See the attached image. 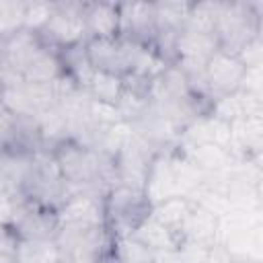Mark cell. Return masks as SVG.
<instances>
[{
    "label": "cell",
    "instance_id": "15",
    "mask_svg": "<svg viewBox=\"0 0 263 263\" xmlns=\"http://www.w3.org/2000/svg\"><path fill=\"white\" fill-rule=\"evenodd\" d=\"M41 39L35 31H29L25 27L12 31L6 35V41H4V49H6V62H8V68L10 72L21 78V72L23 68L27 66V62L33 58V53L41 47Z\"/></svg>",
    "mask_w": 263,
    "mask_h": 263
},
{
    "label": "cell",
    "instance_id": "9",
    "mask_svg": "<svg viewBox=\"0 0 263 263\" xmlns=\"http://www.w3.org/2000/svg\"><path fill=\"white\" fill-rule=\"evenodd\" d=\"M154 156L156 154L148 146H144L136 136L129 134V138L125 140L121 150L115 154V177H117V183L144 191V185H146V179H148V171H150V164H152Z\"/></svg>",
    "mask_w": 263,
    "mask_h": 263
},
{
    "label": "cell",
    "instance_id": "5",
    "mask_svg": "<svg viewBox=\"0 0 263 263\" xmlns=\"http://www.w3.org/2000/svg\"><path fill=\"white\" fill-rule=\"evenodd\" d=\"M37 35L43 45L55 51L84 43L88 39L84 25V2H53L49 18Z\"/></svg>",
    "mask_w": 263,
    "mask_h": 263
},
{
    "label": "cell",
    "instance_id": "7",
    "mask_svg": "<svg viewBox=\"0 0 263 263\" xmlns=\"http://www.w3.org/2000/svg\"><path fill=\"white\" fill-rule=\"evenodd\" d=\"M249 68L245 62L228 51H214V55L203 66V92L208 101L234 95L242 88Z\"/></svg>",
    "mask_w": 263,
    "mask_h": 263
},
{
    "label": "cell",
    "instance_id": "24",
    "mask_svg": "<svg viewBox=\"0 0 263 263\" xmlns=\"http://www.w3.org/2000/svg\"><path fill=\"white\" fill-rule=\"evenodd\" d=\"M95 263H121V261L117 259V255L113 253V247H111V249H109L107 253H103V255H101V257H99Z\"/></svg>",
    "mask_w": 263,
    "mask_h": 263
},
{
    "label": "cell",
    "instance_id": "3",
    "mask_svg": "<svg viewBox=\"0 0 263 263\" xmlns=\"http://www.w3.org/2000/svg\"><path fill=\"white\" fill-rule=\"evenodd\" d=\"M150 214V203L142 189L127 185H113L105 191L107 230L113 238L132 236L138 224Z\"/></svg>",
    "mask_w": 263,
    "mask_h": 263
},
{
    "label": "cell",
    "instance_id": "20",
    "mask_svg": "<svg viewBox=\"0 0 263 263\" xmlns=\"http://www.w3.org/2000/svg\"><path fill=\"white\" fill-rule=\"evenodd\" d=\"M14 263H62L55 238L18 240Z\"/></svg>",
    "mask_w": 263,
    "mask_h": 263
},
{
    "label": "cell",
    "instance_id": "21",
    "mask_svg": "<svg viewBox=\"0 0 263 263\" xmlns=\"http://www.w3.org/2000/svg\"><path fill=\"white\" fill-rule=\"evenodd\" d=\"M220 8H222V0H214V2H191L189 4V12H187V21H185V29L214 35Z\"/></svg>",
    "mask_w": 263,
    "mask_h": 263
},
{
    "label": "cell",
    "instance_id": "23",
    "mask_svg": "<svg viewBox=\"0 0 263 263\" xmlns=\"http://www.w3.org/2000/svg\"><path fill=\"white\" fill-rule=\"evenodd\" d=\"M53 8V2H25V12H23V27L29 31L39 33V29L45 25Z\"/></svg>",
    "mask_w": 263,
    "mask_h": 263
},
{
    "label": "cell",
    "instance_id": "13",
    "mask_svg": "<svg viewBox=\"0 0 263 263\" xmlns=\"http://www.w3.org/2000/svg\"><path fill=\"white\" fill-rule=\"evenodd\" d=\"M84 25L88 39L119 37L117 2H84Z\"/></svg>",
    "mask_w": 263,
    "mask_h": 263
},
{
    "label": "cell",
    "instance_id": "8",
    "mask_svg": "<svg viewBox=\"0 0 263 263\" xmlns=\"http://www.w3.org/2000/svg\"><path fill=\"white\" fill-rule=\"evenodd\" d=\"M55 214L60 226H107L105 193L97 189L74 191Z\"/></svg>",
    "mask_w": 263,
    "mask_h": 263
},
{
    "label": "cell",
    "instance_id": "16",
    "mask_svg": "<svg viewBox=\"0 0 263 263\" xmlns=\"http://www.w3.org/2000/svg\"><path fill=\"white\" fill-rule=\"evenodd\" d=\"M132 236L138 238L142 245H146L148 249H152L158 255L173 253L179 245V238L166 226H162L156 218H152L150 214L138 224V228L132 232Z\"/></svg>",
    "mask_w": 263,
    "mask_h": 263
},
{
    "label": "cell",
    "instance_id": "22",
    "mask_svg": "<svg viewBox=\"0 0 263 263\" xmlns=\"http://www.w3.org/2000/svg\"><path fill=\"white\" fill-rule=\"evenodd\" d=\"M113 253L121 263H160L162 257L134 236L113 238Z\"/></svg>",
    "mask_w": 263,
    "mask_h": 263
},
{
    "label": "cell",
    "instance_id": "10",
    "mask_svg": "<svg viewBox=\"0 0 263 263\" xmlns=\"http://www.w3.org/2000/svg\"><path fill=\"white\" fill-rule=\"evenodd\" d=\"M119 37L152 47L156 37L154 2H117Z\"/></svg>",
    "mask_w": 263,
    "mask_h": 263
},
{
    "label": "cell",
    "instance_id": "4",
    "mask_svg": "<svg viewBox=\"0 0 263 263\" xmlns=\"http://www.w3.org/2000/svg\"><path fill=\"white\" fill-rule=\"evenodd\" d=\"M55 245L62 263H95L113 247L107 226H60Z\"/></svg>",
    "mask_w": 263,
    "mask_h": 263
},
{
    "label": "cell",
    "instance_id": "2",
    "mask_svg": "<svg viewBox=\"0 0 263 263\" xmlns=\"http://www.w3.org/2000/svg\"><path fill=\"white\" fill-rule=\"evenodd\" d=\"M72 195L49 150H39L31 158L21 185V197L58 210Z\"/></svg>",
    "mask_w": 263,
    "mask_h": 263
},
{
    "label": "cell",
    "instance_id": "11",
    "mask_svg": "<svg viewBox=\"0 0 263 263\" xmlns=\"http://www.w3.org/2000/svg\"><path fill=\"white\" fill-rule=\"evenodd\" d=\"M218 238H220V218L214 212H210L208 208L193 203L185 218V224L181 228L179 242L189 240V242L212 247L218 242Z\"/></svg>",
    "mask_w": 263,
    "mask_h": 263
},
{
    "label": "cell",
    "instance_id": "12",
    "mask_svg": "<svg viewBox=\"0 0 263 263\" xmlns=\"http://www.w3.org/2000/svg\"><path fill=\"white\" fill-rule=\"evenodd\" d=\"M66 76L60 51L41 45L21 72V80L33 84H55Z\"/></svg>",
    "mask_w": 263,
    "mask_h": 263
},
{
    "label": "cell",
    "instance_id": "14",
    "mask_svg": "<svg viewBox=\"0 0 263 263\" xmlns=\"http://www.w3.org/2000/svg\"><path fill=\"white\" fill-rule=\"evenodd\" d=\"M179 148V146H177ZM205 177L212 175H220L226 173L228 168L234 166L236 156L232 154V150L220 146V144H197V146H189V148H179Z\"/></svg>",
    "mask_w": 263,
    "mask_h": 263
},
{
    "label": "cell",
    "instance_id": "6",
    "mask_svg": "<svg viewBox=\"0 0 263 263\" xmlns=\"http://www.w3.org/2000/svg\"><path fill=\"white\" fill-rule=\"evenodd\" d=\"M18 240H45L55 238L60 230L58 214L53 208L29 201V199H14L10 201V210L4 222Z\"/></svg>",
    "mask_w": 263,
    "mask_h": 263
},
{
    "label": "cell",
    "instance_id": "1",
    "mask_svg": "<svg viewBox=\"0 0 263 263\" xmlns=\"http://www.w3.org/2000/svg\"><path fill=\"white\" fill-rule=\"evenodd\" d=\"M263 2H222L214 37L222 51L238 55L253 39L263 37Z\"/></svg>",
    "mask_w": 263,
    "mask_h": 263
},
{
    "label": "cell",
    "instance_id": "18",
    "mask_svg": "<svg viewBox=\"0 0 263 263\" xmlns=\"http://www.w3.org/2000/svg\"><path fill=\"white\" fill-rule=\"evenodd\" d=\"M84 90H86V95L90 97L92 103L115 109V105L119 103L121 92H123V78H119L115 74L95 70Z\"/></svg>",
    "mask_w": 263,
    "mask_h": 263
},
{
    "label": "cell",
    "instance_id": "25",
    "mask_svg": "<svg viewBox=\"0 0 263 263\" xmlns=\"http://www.w3.org/2000/svg\"><path fill=\"white\" fill-rule=\"evenodd\" d=\"M0 158H2V142H0Z\"/></svg>",
    "mask_w": 263,
    "mask_h": 263
},
{
    "label": "cell",
    "instance_id": "19",
    "mask_svg": "<svg viewBox=\"0 0 263 263\" xmlns=\"http://www.w3.org/2000/svg\"><path fill=\"white\" fill-rule=\"evenodd\" d=\"M189 4L191 2H154L156 33L179 35L185 29Z\"/></svg>",
    "mask_w": 263,
    "mask_h": 263
},
{
    "label": "cell",
    "instance_id": "17",
    "mask_svg": "<svg viewBox=\"0 0 263 263\" xmlns=\"http://www.w3.org/2000/svg\"><path fill=\"white\" fill-rule=\"evenodd\" d=\"M193 201L185 195H173V197H166L154 205H150V216L156 218L162 226H166L177 238L181 234V228L185 224V218L191 210Z\"/></svg>",
    "mask_w": 263,
    "mask_h": 263
}]
</instances>
